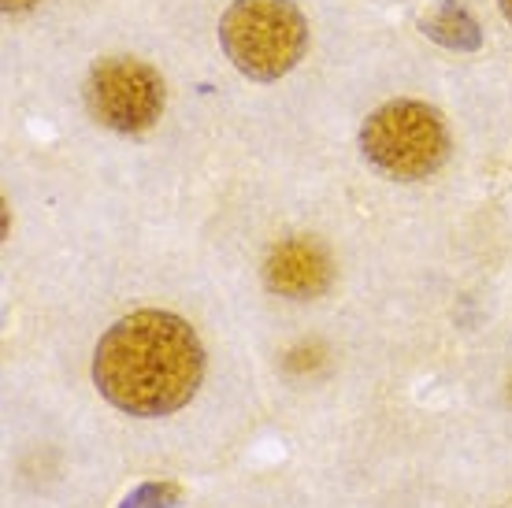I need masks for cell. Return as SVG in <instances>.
Here are the masks:
<instances>
[{
    "label": "cell",
    "instance_id": "obj_3",
    "mask_svg": "<svg viewBox=\"0 0 512 508\" xmlns=\"http://www.w3.org/2000/svg\"><path fill=\"white\" fill-rule=\"evenodd\" d=\"M364 160L397 182L435 175L449 160V130L442 115L423 101H390L360 127Z\"/></svg>",
    "mask_w": 512,
    "mask_h": 508
},
{
    "label": "cell",
    "instance_id": "obj_1",
    "mask_svg": "<svg viewBox=\"0 0 512 508\" xmlns=\"http://www.w3.org/2000/svg\"><path fill=\"white\" fill-rule=\"evenodd\" d=\"M205 349L186 319L171 312H134L108 327L93 353V382L130 416H167L197 394Z\"/></svg>",
    "mask_w": 512,
    "mask_h": 508
},
{
    "label": "cell",
    "instance_id": "obj_5",
    "mask_svg": "<svg viewBox=\"0 0 512 508\" xmlns=\"http://www.w3.org/2000/svg\"><path fill=\"white\" fill-rule=\"evenodd\" d=\"M264 279L279 297H294V301H308L327 293L334 279L331 256L320 242L312 238H286L268 253L264 264Z\"/></svg>",
    "mask_w": 512,
    "mask_h": 508
},
{
    "label": "cell",
    "instance_id": "obj_9",
    "mask_svg": "<svg viewBox=\"0 0 512 508\" xmlns=\"http://www.w3.org/2000/svg\"><path fill=\"white\" fill-rule=\"evenodd\" d=\"M509 394H512V390H509Z\"/></svg>",
    "mask_w": 512,
    "mask_h": 508
},
{
    "label": "cell",
    "instance_id": "obj_6",
    "mask_svg": "<svg viewBox=\"0 0 512 508\" xmlns=\"http://www.w3.org/2000/svg\"><path fill=\"white\" fill-rule=\"evenodd\" d=\"M420 30L431 41L446 45V49H457V52H475L483 45V30L475 23V15L468 12L464 4H457V0H449V4L435 8L431 15H423Z\"/></svg>",
    "mask_w": 512,
    "mask_h": 508
},
{
    "label": "cell",
    "instance_id": "obj_7",
    "mask_svg": "<svg viewBox=\"0 0 512 508\" xmlns=\"http://www.w3.org/2000/svg\"><path fill=\"white\" fill-rule=\"evenodd\" d=\"M38 0H4V12L8 15H15V12H30Z\"/></svg>",
    "mask_w": 512,
    "mask_h": 508
},
{
    "label": "cell",
    "instance_id": "obj_2",
    "mask_svg": "<svg viewBox=\"0 0 512 508\" xmlns=\"http://www.w3.org/2000/svg\"><path fill=\"white\" fill-rule=\"evenodd\" d=\"M219 45L245 78L275 82L305 56L308 23L290 0H234L219 19Z\"/></svg>",
    "mask_w": 512,
    "mask_h": 508
},
{
    "label": "cell",
    "instance_id": "obj_8",
    "mask_svg": "<svg viewBox=\"0 0 512 508\" xmlns=\"http://www.w3.org/2000/svg\"><path fill=\"white\" fill-rule=\"evenodd\" d=\"M501 12H505V19L512 23V0H501Z\"/></svg>",
    "mask_w": 512,
    "mask_h": 508
},
{
    "label": "cell",
    "instance_id": "obj_4",
    "mask_svg": "<svg viewBox=\"0 0 512 508\" xmlns=\"http://www.w3.org/2000/svg\"><path fill=\"white\" fill-rule=\"evenodd\" d=\"M86 108L101 127L141 134L164 112V78L130 56L101 60L86 78Z\"/></svg>",
    "mask_w": 512,
    "mask_h": 508
}]
</instances>
